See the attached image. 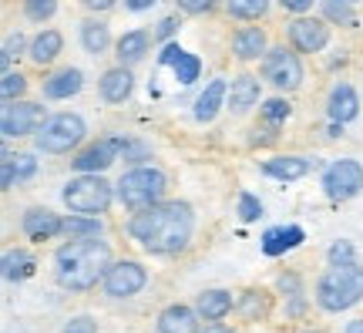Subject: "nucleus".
Wrapping results in <instances>:
<instances>
[{
	"label": "nucleus",
	"mask_w": 363,
	"mask_h": 333,
	"mask_svg": "<svg viewBox=\"0 0 363 333\" xmlns=\"http://www.w3.org/2000/svg\"><path fill=\"white\" fill-rule=\"evenodd\" d=\"M192 229L195 216L189 202H158L135 212L128 222L131 239H138L148 253H179L189 246Z\"/></svg>",
	"instance_id": "obj_1"
},
{
	"label": "nucleus",
	"mask_w": 363,
	"mask_h": 333,
	"mask_svg": "<svg viewBox=\"0 0 363 333\" xmlns=\"http://www.w3.org/2000/svg\"><path fill=\"white\" fill-rule=\"evenodd\" d=\"M57 283L65 290L84 293L91 286H98V280H104V273L111 266V249L101 239H71L57 249Z\"/></svg>",
	"instance_id": "obj_2"
},
{
	"label": "nucleus",
	"mask_w": 363,
	"mask_h": 333,
	"mask_svg": "<svg viewBox=\"0 0 363 333\" xmlns=\"http://www.w3.org/2000/svg\"><path fill=\"white\" fill-rule=\"evenodd\" d=\"M363 296V266L347 263V266H333L323 280L316 283V303L330 313L350 310Z\"/></svg>",
	"instance_id": "obj_3"
},
{
	"label": "nucleus",
	"mask_w": 363,
	"mask_h": 333,
	"mask_svg": "<svg viewBox=\"0 0 363 333\" xmlns=\"http://www.w3.org/2000/svg\"><path fill=\"white\" fill-rule=\"evenodd\" d=\"M169 189V179L165 172L158 168H131L118 179V202L131 209V212H142V209H152V205L162 202V195Z\"/></svg>",
	"instance_id": "obj_4"
},
{
	"label": "nucleus",
	"mask_w": 363,
	"mask_h": 333,
	"mask_svg": "<svg viewBox=\"0 0 363 333\" xmlns=\"http://www.w3.org/2000/svg\"><path fill=\"white\" fill-rule=\"evenodd\" d=\"M65 205L71 212H81V216H98L111 205V182H104L98 172H84L78 179H71L65 185Z\"/></svg>",
	"instance_id": "obj_5"
},
{
	"label": "nucleus",
	"mask_w": 363,
	"mask_h": 333,
	"mask_svg": "<svg viewBox=\"0 0 363 333\" xmlns=\"http://www.w3.org/2000/svg\"><path fill=\"white\" fill-rule=\"evenodd\" d=\"M84 118L81 115H71V111H65V115H54L48 118L44 125H40V131L34 135V141H38L40 152L48 155H65L71 152L74 145H81V138H84Z\"/></svg>",
	"instance_id": "obj_6"
},
{
	"label": "nucleus",
	"mask_w": 363,
	"mask_h": 333,
	"mask_svg": "<svg viewBox=\"0 0 363 333\" xmlns=\"http://www.w3.org/2000/svg\"><path fill=\"white\" fill-rule=\"evenodd\" d=\"M262 77L269 84H276L279 91H293L303 81V65H299V58L293 51L269 48V51L262 54Z\"/></svg>",
	"instance_id": "obj_7"
},
{
	"label": "nucleus",
	"mask_w": 363,
	"mask_h": 333,
	"mask_svg": "<svg viewBox=\"0 0 363 333\" xmlns=\"http://www.w3.org/2000/svg\"><path fill=\"white\" fill-rule=\"evenodd\" d=\"M48 118H44V108L34 102H7L4 111H0V131L4 138H21V135H34L40 131Z\"/></svg>",
	"instance_id": "obj_8"
},
{
	"label": "nucleus",
	"mask_w": 363,
	"mask_h": 333,
	"mask_svg": "<svg viewBox=\"0 0 363 333\" xmlns=\"http://www.w3.org/2000/svg\"><path fill=\"white\" fill-rule=\"evenodd\" d=\"M363 189V165L353 162V158H340L323 172V192L333 199V202H343V199H353V195Z\"/></svg>",
	"instance_id": "obj_9"
},
{
	"label": "nucleus",
	"mask_w": 363,
	"mask_h": 333,
	"mask_svg": "<svg viewBox=\"0 0 363 333\" xmlns=\"http://www.w3.org/2000/svg\"><path fill=\"white\" fill-rule=\"evenodd\" d=\"M145 283H148V273L135 259H121V263H111L104 273V293L115 300H128V296L142 293Z\"/></svg>",
	"instance_id": "obj_10"
},
{
	"label": "nucleus",
	"mask_w": 363,
	"mask_h": 333,
	"mask_svg": "<svg viewBox=\"0 0 363 333\" xmlns=\"http://www.w3.org/2000/svg\"><path fill=\"white\" fill-rule=\"evenodd\" d=\"M125 145H128L125 138H101L94 145H88L84 152H78V158H71V165L78 172H104L118 155L125 152Z\"/></svg>",
	"instance_id": "obj_11"
},
{
	"label": "nucleus",
	"mask_w": 363,
	"mask_h": 333,
	"mask_svg": "<svg viewBox=\"0 0 363 333\" xmlns=\"http://www.w3.org/2000/svg\"><path fill=\"white\" fill-rule=\"evenodd\" d=\"M289 40H293V48H296V51L316 54V51H323L326 44H330V31H326V24L313 21V17H299V21L289 24Z\"/></svg>",
	"instance_id": "obj_12"
},
{
	"label": "nucleus",
	"mask_w": 363,
	"mask_h": 333,
	"mask_svg": "<svg viewBox=\"0 0 363 333\" xmlns=\"http://www.w3.org/2000/svg\"><path fill=\"white\" fill-rule=\"evenodd\" d=\"M21 229H24L27 239H54V236H61L65 232V219L51 212V209H27L24 219H21Z\"/></svg>",
	"instance_id": "obj_13"
},
{
	"label": "nucleus",
	"mask_w": 363,
	"mask_h": 333,
	"mask_svg": "<svg viewBox=\"0 0 363 333\" xmlns=\"http://www.w3.org/2000/svg\"><path fill=\"white\" fill-rule=\"evenodd\" d=\"M81 88H84V75L78 67H61L51 77H44V98H54V102H65Z\"/></svg>",
	"instance_id": "obj_14"
},
{
	"label": "nucleus",
	"mask_w": 363,
	"mask_h": 333,
	"mask_svg": "<svg viewBox=\"0 0 363 333\" xmlns=\"http://www.w3.org/2000/svg\"><path fill=\"white\" fill-rule=\"evenodd\" d=\"M256 102H259V81H256L252 75H239L233 81V88H229L225 108H229L233 115H246Z\"/></svg>",
	"instance_id": "obj_15"
},
{
	"label": "nucleus",
	"mask_w": 363,
	"mask_h": 333,
	"mask_svg": "<svg viewBox=\"0 0 363 333\" xmlns=\"http://www.w3.org/2000/svg\"><path fill=\"white\" fill-rule=\"evenodd\" d=\"M131 88H135V77H131V71L125 65L104 71V77H101V98L108 104H121L131 94Z\"/></svg>",
	"instance_id": "obj_16"
},
{
	"label": "nucleus",
	"mask_w": 363,
	"mask_h": 333,
	"mask_svg": "<svg viewBox=\"0 0 363 333\" xmlns=\"http://www.w3.org/2000/svg\"><path fill=\"white\" fill-rule=\"evenodd\" d=\"M310 168H313V162L303 158V155H279V158H269V162L262 165V172L279 182H296V179H303Z\"/></svg>",
	"instance_id": "obj_17"
},
{
	"label": "nucleus",
	"mask_w": 363,
	"mask_h": 333,
	"mask_svg": "<svg viewBox=\"0 0 363 333\" xmlns=\"http://www.w3.org/2000/svg\"><path fill=\"white\" fill-rule=\"evenodd\" d=\"M326 111L333 121H353L360 115V102H357V91L350 84H337L330 91V102H326Z\"/></svg>",
	"instance_id": "obj_18"
},
{
	"label": "nucleus",
	"mask_w": 363,
	"mask_h": 333,
	"mask_svg": "<svg viewBox=\"0 0 363 333\" xmlns=\"http://www.w3.org/2000/svg\"><path fill=\"white\" fill-rule=\"evenodd\" d=\"M229 98V88H225V81H212L202 94H199V102H195V121H212V118L219 115V108L225 104Z\"/></svg>",
	"instance_id": "obj_19"
},
{
	"label": "nucleus",
	"mask_w": 363,
	"mask_h": 333,
	"mask_svg": "<svg viewBox=\"0 0 363 333\" xmlns=\"http://www.w3.org/2000/svg\"><path fill=\"white\" fill-rule=\"evenodd\" d=\"M199 310L192 307H169L162 317H158V330L162 333H195L199 330V320H195Z\"/></svg>",
	"instance_id": "obj_20"
},
{
	"label": "nucleus",
	"mask_w": 363,
	"mask_h": 333,
	"mask_svg": "<svg viewBox=\"0 0 363 333\" xmlns=\"http://www.w3.org/2000/svg\"><path fill=\"white\" fill-rule=\"evenodd\" d=\"M233 54L239 61H256L259 54H266V34L259 27H246L233 38Z\"/></svg>",
	"instance_id": "obj_21"
},
{
	"label": "nucleus",
	"mask_w": 363,
	"mask_h": 333,
	"mask_svg": "<svg viewBox=\"0 0 363 333\" xmlns=\"http://www.w3.org/2000/svg\"><path fill=\"white\" fill-rule=\"evenodd\" d=\"M195 310L206 320H222L233 310V296L225 293V290H206V293H199V300H195Z\"/></svg>",
	"instance_id": "obj_22"
},
{
	"label": "nucleus",
	"mask_w": 363,
	"mask_h": 333,
	"mask_svg": "<svg viewBox=\"0 0 363 333\" xmlns=\"http://www.w3.org/2000/svg\"><path fill=\"white\" fill-rule=\"evenodd\" d=\"M61 48H65V38L57 31H40L38 38L30 40V61L34 65H51L54 58L61 54Z\"/></svg>",
	"instance_id": "obj_23"
},
{
	"label": "nucleus",
	"mask_w": 363,
	"mask_h": 333,
	"mask_svg": "<svg viewBox=\"0 0 363 333\" xmlns=\"http://www.w3.org/2000/svg\"><path fill=\"white\" fill-rule=\"evenodd\" d=\"M145 51H148V34L145 31H128V34H121V40H118V65H138L145 58Z\"/></svg>",
	"instance_id": "obj_24"
},
{
	"label": "nucleus",
	"mask_w": 363,
	"mask_h": 333,
	"mask_svg": "<svg viewBox=\"0 0 363 333\" xmlns=\"http://www.w3.org/2000/svg\"><path fill=\"white\" fill-rule=\"evenodd\" d=\"M34 266H38V263H34V256H30L27 249H11V253H4V280L21 283L34 273Z\"/></svg>",
	"instance_id": "obj_25"
},
{
	"label": "nucleus",
	"mask_w": 363,
	"mask_h": 333,
	"mask_svg": "<svg viewBox=\"0 0 363 333\" xmlns=\"http://www.w3.org/2000/svg\"><path fill=\"white\" fill-rule=\"evenodd\" d=\"M81 44H84V51L88 54H104L108 51V44H111V34H108V24L104 21H84L81 24Z\"/></svg>",
	"instance_id": "obj_26"
},
{
	"label": "nucleus",
	"mask_w": 363,
	"mask_h": 333,
	"mask_svg": "<svg viewBox=\"0 0 363 333\" xmlns=\"http://www.w3.org/2000/svg\"><path fill=\"white\" fill-rule=\"evenodd\" d=\"M98 232H101V219L81 216V212L65 219V236H71V239H88V236H98Z\"/></svg>",
	"instance_id": "obj_27"
},
{
	"label": "nucleus",
	"mask_w": 363,
	"mask_h": 333,
	"mask_svg": "<svg viewBox=\"0 0 363 333\" xmlns=\"http://www.w3.org/2000/svg\"><path fill=\"white\" fill-rule=\"evenodd\" d=\"M225 7L239 21H259L262 13L269 11V0H225Z\"/></svg>",
	"instance_id": "obj_28"
},
{
	"label": "nucleus",
	"mask_w": 363,
	"mask_h": 333,
	"mask_svg": "<svg viewBox=\"0 0 363 333\" xmlns=\"http://www.w3.org/2000/svg\"><path fill=\"white\" fill-rule=\"evenodd\" d=\"M27 91V77L17 75V71H4V81H0V94H4V102H13V98H21Z\"/></svg>",
	"instance_id": "obj_29"
},
{
	"label": "nucleus",
	"mask_w": 363,
	"mask_h": 333,
	"mask_svg": "<svg viewBox=\"0 0 363 333\" xmlns=\"http://www.w3.org/2000/svg\"><path fill=\"white\" fill-rule=\"evenodd\" d=\"M54 11H57V0H24V13L30 21H38V24L51 21Z\"/></svg>",
	"instance_id": "obj_30"
},
{
	"label": "nucleus",
	"mask_w": 363,
	"mask_h": 333,
	"mask_svg": "<svg viewBox=\"0 0 363 333\" xmlns=\"http://www.w3.org/2000/svg\"><path fill=\"white\" fill-rule=\"evenodd\" d=\"M172 67H175V77H179L182 84H192L195 77H199V67L202 65H199V58H195V54H182Z\"/></svg>",
	"instance_id": "obj_31"
},
{
	"label": "nucleus",
	"mask_w": 363,
	"mask_h": 333,
	"mask_svg": "<svg viewBox=\"0 0 363 333\" xmlns=\"http://www.w3.org/2000/svg\"><path fill=\"white\" fill-rule=\"evenodd\" d=\"M266 310H269V303H266V296H259V293H246V296H242V303H239V313H242V317H249V320H259V317H266Z\"/></svg>",
	"instance_id": "obj_32"
},
{
	"label": "nucleus",
	"mask_w": 363,
	"mask_h": 333,
	"mask_svg": "<svg viewBox=\"0 0 363 333\" xmlns=\"http://www.w3.org/2000/svg\"><path fill=\"white\" fill-rule=\"evenodd\" d=\"M289 249V239H286V229H269L262 236V253L266 256H279Z\"/></svg>",
	"instance_id": "obj_33"
},
{
	"label": "nucleus",
	"mask_w": 363,
	"mask_h": 333,
	"mask_svg": "<svg viewBox=\"0 0 363 333\" xmlns=\"http://www.w3.org/2000/svg\"><path fill=\"white\" fill-rule=\"evenodd\" d=\"M262 118H266L269 125H279V121L289 118V104H286L283 98H272V102L262 104Z\"/></svg>",
	"instance_id": "obj_34"
},
{
	"label": "nucleus",
	"mask_w": 363,
	"mask_h": 333,
	"mask_svg": "<svg viewBox=\"0 0 363 333\" xmlns=\"http://www.w3.org/2000/svg\"><path fill=\"white\" fill-rule=\"evenodd\" d=\"M259 216H262L259 199H256V195H249V192L239 195V219H242V222H252V219H259Z\"/></svg>",
	"instance_id": "obj_35"
},
{
	"label": "nucleus",
	"mask_w": 363,
	"mask_h": 333,
	"mask_svg": "<svg viewBox=\"0 0 363 333\" xmlns=\"http://www.w3.org/2000/svg\"><path fill=\"white\" fill-rule=\"evenodd\" d=\"M326 259H330V266H347V263H357V259H353V246H350V243H343V239L330 246Z\"/></svg>",
	"instance_id": "obj_36"
},
{
	"label": "nucleus",
	"mask_w": 363,
	"mask_h": 333,
	"mask_svg": "<svg viewBox=\"0 0 363 333\" xmlns=\"http://www.w3.org/2000/svg\"><path fill=\"white\" fill-rule=\"evenodd\" d=\"M27 48V40H24V34L17 31V34H11V38L4 40V58H0V65H4V71L11 67V61H13V54H21Z\"/></svg>",
	"instance_id": "obj_37"
},
{
	"label": "nucleus",
	"mask_w": 363,
	"mask_h": 333,
	"mask_svg": "<svg viewBox=\"0 0 363 333\" xmlns=\"http://www.w3.org/2000/svg\"><path fill=\"white\" fill-rule=\"evenodd\" d=\"M13 172H17V182H27L34 172H38V158L34 155H13Z\"/></svg>",
	"instance_id": "obj_38"
},
{
	"label": "nucleus",
	"mask_w": 363,
	"mask_h": 333,
	"mask_svg": "<svg viewBox=\"0 0 363 333\" xmlns=\"http://www.w3.org/2000/svg\"><path fill=\"white\" fill-rule=\"evenodd\" d=\"M326 17H330V21H343V24H353V21H357L343 0H330V4H326Z\"/></svg>",
	"instance_id": "obj_39"
},
{
	"label": "nucleus",
	"mask_w": 363,
	"mask_h": 333,
	"mask_svg": "<svg viewBox=\"0 0 363 333\" xmlns=\"http://www.w3.org/2000/svg\"><path fill=\"white\" fill-rule=\"evenodd\" d=\"M65 333H98V323L91 317H74L71 323H65Z\"/></svg>",
	"instance_id": "obj_40"
},
{
	"label": "nucleus",
	"mask_w": 363,
	"mask_h": 333,
	"mask_svg": "<svg viewBox=\"0 0 363 333\" xmlns=\"http://www.w3.org/2000/svg\"><path fill=\"white\" fill-rule=\"evenodd\" d=\"M219 0H179V7L185 13H206V11H212Z\"/></svg>",
	"instance_id": "obj_41"
},
{
	"label": "nucleus",
	"mask_w": 363,
	"mask_h": 333,
	"mask_svg": "<svg viewBox=\"0 0 363 333\" xmlns=\"http://www.w3.org/2000/svg\"><path fill=\"white\" fill-rule=\"evenodd\" d=\"M182 54H185V51H182L179 44H165V48H162V54H158V61H162V65H175Z\"/></svg>",
	"instance_id": "obj_42"
},
{
	"label": "nucleus",
	"mask_w": 363,
	"mask_h": 333,
	"mask_svg": "<svg viewBox=\"0 0 363 333\" xmlns=\"http://www.w3.org/2000/svg\"><path fill=\"white\" fill-rule=\"evenodd\" d=\"M175 27H179V21H175V17H165V21H162V24H158V31H155V38H158V40H165V38H172V34H175Z\"/></svg>",
	"instance_id": "obj_43"
},
{
	"label": "nucleus",
	"mask_w": 363,
	"mask_h": 333,
	"mask_svg": "<svg viewBox=\"0 0 363 333\" xmlns=\"http://www.w3.org/2000/svg\"><path fill=\"white\" fill-rule=\"evenodd\" d=\"M286 11H293V13H306L313 7V0H279Z\"/></svg>",
	"instance_id": "obj_44"
},
{
	"label": "nucleus",
	"mask_w": 363,
	"mask_h": 333,
	"mask_svg": "<svg viewBox=\"0 0 363 333\" xmlns=\"http://www.w3.org/2000/svg\"><path fill=\"white\" fill-rule=\"evenodd\" d=\"M84 7H88V11H111L115 0H84Z\"/></svg>",
	"instance_id": "obj_45"
},
{
	"label": "nucleus",
	"mask_w": 363,
	"mask_h": 333,
	"mask_svg": "<svg viewBox=\"0 0 363 333\" xmlns=\"http://www.w3.org/2000/svg\"><path fill=\"white\" fill-rule=\"evenodd\" d=\"M158 0H125V7L128 11H148V7H155Z\"/></svg>",
	"instance_id": "obj_46"
},
{
	"label": "nucleus",
	"mask_w": 363,
	"mask_h": 333,
	"mask_svg": "<svg viewBox=\"0 0 363 333\" xmlns=\"http://www.w3.org/2000/svg\"><path fill=\"white\" fill-rule=\"evenodd\" d=\"M286 239H289V249L299 246L303 243V229H299V226H289V229H286Z\"/></svg>",
	"instance_id": "obj_47"
},
{
	"label": "nucleus",
	"mask_w": 363,
	"mask_h": 333,
	"mask_svg": "<svg viewBox=\"0 0 363 333\" xmlns=\"http://www.w3.org/2000/svg\"><path fill=\"white\" fill-rule=\"evenodd\" d=\"M202 333H233V330H229V327H222L219 320H212V323H208V327H206V330H202Z\"/></svg>",
	"instance_id": "obj_48"
},
{
	"label": "nucleus",
	"mask_w": 363,
	"mask_h": 333,
	"mask_svg": "<svg viewBox=\"0 0 363 333\" xmlns=\"http://www.w3.org/2000/svg\"><path fill=\"white\" fill-rule=\"evenodd\" d=\"M326 135H330V138H340V135H343V121H333V125L326 129Z\"/></svg>",
	"instance_id": "obj_49"
},
{
	"label": "nucleus",
	"mask_w": 363,
	"mask_h": 333,
	"mask_svg": "<svg viewBox=\"0 0 363 333\" xmlns=\"http://www.w3.org/2000/svg\"><path fill=\"white\" fill-rule=\"evenodd\" d=\"M347 333H363V320H350L347 323Z\"/></svg>",
	"instance_id": "obj_50"
},
{
	"label": "nucleus",
	"mask_w": 363,
	"mask_h": 333,
	"mask_svg": "<svg viewBox=\"0 0 363 333\" xmlns=\"http://www.w3.org/2000/svg\"><path fill=\"white\" fill-rule=\"evenodd\" d=\"M343 4H357V0H343Z\"/></svg>",
	"instance_id": "obj_51"
},
{
	"label": "nucleus",
	"mask_w": 363,
	"mask_h": 333,
	"mask_svg": "<svg viewBox=\"0 0 363 333\" xmlns=\"http://www.w3.org/2000/svg\"><path fill=\"white\" fill-rule=\"evenodd\" d=\"M306 333H316V330H306Z\"/></svg>",
	"instance_id": "obj_52"
}]
</instances>
